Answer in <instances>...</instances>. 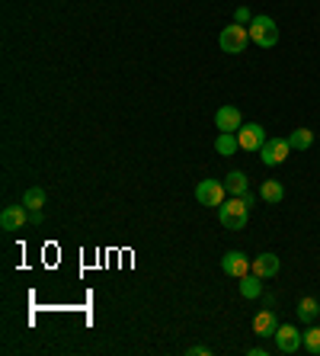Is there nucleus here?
<instances>
[{
	"label": "nucleus",
	"instance_id": "nucleus-1",
	"mask_svg": "<svg viewBox=\"0 0 320 356\" xmlns=\"http://www.w3.org/2000/svg\"><path fill=\"white\" fill-rule=\"evenodd\" d=\"M218 218H221V225L228 232H244L246 222H250V206L240 196L224 199L221 206H218Z\"/></svg>",
	"mask_w": 320,
	"mask_h": 356
},
{
	"label": "nucleus",
	"instance_id": "nucleus-2",
	"mask_svg": "<svg viewBox=\"0 0 320 356\" xmlns=\"http://www.w3.org/2000/svg\"><path fill=\"white\" fill-rule=\"evenodd\" d=\"M250 42L260 49H272L279 42V26L272 17H253L250 19Z\"/></svg>",
	"mask_w": 320,
	"mask_h": 356
},
{
	"label": "nucleus",
	"instance_id": "nucleus-3",
	"mask_svg": "<svg viewBox=\"0 0 320 356\" xmlns=\"http://www.w3.org/2000/svg\"><path fill=\"white\" fill-rule=\"evenodd\" d=\"M246 42H250V29L240 23L224 26L221 35H218V45H221V51H228V55H240V51L246 49Z\"/></svg>",
	"mask_w": 320,
	"mask_h": 356
},
{
	"label": "nucleus",
	"instance_id": "nucleus-4",
	"mask_svg": "<svg viewBox=\"0 0 320 356\" xmlns=\"http://www.w3.org/2000/svg\"><path fill=\"white\" fill-rule=\"evenodd\" d=\"M288 154H292V145H288V138H266V145L260 148V161H263L266 167L285 164Z\"/></svg>",
	"mask_w": 320,
	"mask_h": 356
},
{
	"label": "nucleus",
	"instance_id": "nucleus-5",
	"mask_svg": "<svg viewBox=\"0 0 320 356\" xmlns=\"http://www.w3.org/2000/svg\"><path fill=\"white\" fill-rule=\"evenodd\" d=\"M224 183L221 180H202L196 186V199H199V206H212V209H218L224 202Z\"/></svg>",
	"mask_w": 320,
	"mask_h": 356
},
{
	"label": "nucleus",
	"instance_id": "nucleus-6",
	"mask_svg": "<svg viewBox=\"0 0 320 356\" xmlns=\"http://www.w3.org/2000/svg\"><path fill=\"white\" fill-rule=\"evenodd\" d=\"M301 340H304V334L298 331L295 324H279V331H276V350H279V353H298V350L304 347Z\"/></svg>",
	"mask_w": 320,
	"mask_h": 356
},
{
	"label": "nucleus",
	"instance_id": "nucleus-7",
	"mask_svg": "<svg viewBox=\"0 0 320 356\" xmlns=\"http://www.w3.org/2000/svg\"><path fill=\"white\" fill-rule=\"evenodd\" d=\"M221 270L228 276H234V280H244V276L253 270V264H250V257L240 254V250H228V254L221 257Z\"/></svg>",
	"mask_w": 320,
	"mask_h": 356
},
{
	"label": "nucleus",
	"instance_id": "nucleus-8",
	"mask_svg": "<svg viewBox=\"0 0 320 356\" xmlns=\"http://www.w3.org/2000/svg\"><path fill=\"white\" fill-rule=\"evenodd\" d=\"M237 141H240V148L244 151H260L266 145V129L263 125H240V132H237Z\"/></svg>",
	"mask_w": 320,
	"mask_h": 356
},
{
	"label": "nucleus",
	"instance_id": "nucleus-9",
	"mask_svg": "<svg viewBox=\"0 0 320 356\" xmlns=\"http://www.w3.org/2000/svg\"><path fill=\"white\" fill-rule=\"evenodd\" d=\"M29 222V209L19 202V206H7L0 212V225H3V232H19L23 225Z\"/></svg>",
	"mask_w": 320,
	"mask_h": 356
},
{
	"label": "nucleus",
	"instance_id": "nucleus-10",
	"mask_svg": "<svg viewBox=\"0 0 320 356\" xmlns=\"http://www.w3.org/2000/svg\"><path fill=\"white\" fill-rule=\"evenodd\" d=\"M214 125H218L221 132H240V125H244L240 109L237 106H221L218 113H214Z\"/></svg>",
	"mask_w": 320,
	"mask_h": 356
},
{
	"label": "nucleus",
	"instance_id": "nucleus-11",
	"mask_svg": "<svg viewBox=\"0 0 320 356\" xmlns=\"http://www.w3.org/2000/svg\"><path fill=\"white\" fill-rule=\"evenodd\" d=\"M253 331H256V337H276L279 321H276V312H272V308H263V312L253 318Z\"/></svg>",
	"mask_w": 320,
	"mask_h": 356
},
{
	"label": "nucleus",
	"instance_id": "nucleus-12",
	"mask_svg": "<svg viewBox=\"0 0 320 356\" xmlns=\"http://www.w3.org/2000/svg\"><path fill=\"white\" fill-rule=\"evenodd\" d=\"M279 266H282V260L276 257V254H260V257H253V273L256 276H263V280H272V276L279 273Z\"/></svg>",
	"mask_w": 320,
	"mask_h": 356
},
{
	"label": "nucleus",
	"instance_id": "nucleus-13",
	"mask_svg": "<svg viewBox=\"0 0 320 356\" xmlns=\"http://www.w3.org/2000/svg\"><path fill=\"white\" fill-rule=\"evenodd\" d=\"M224 190H228L230 196H244V193H250V180H246L244 170H230V174L224 177Z\"/></svg>",
	"mask_w": 320,
	"mask_h": 356
},
{
	"label": "nucleus",
	"instance_id": "nucleus-14",
	"mask_svg": "<svg viewBox=\"0 0 320 356\" xmlns=\"http://www.w3.org/2000/svg\"><path fill=\"white\" fill-rule=\"evenodd\" d=\"M214 151H218V154H224V158L237 154V151H240L237 132H221V135H218V141H214Z\"/></svg>",
	"mask_w": 320,
	"mask_h": 356
},
{
	"label": "nucleus",
	"instance_id": "nucleus-15",
	"mask_svg": "<svg viewBox=\"0 0 320 356\" xmlns=\"http://www.w3.org/2000/svg\"><path fill=\"white\" fill-rule=\"evenodd\" d=\"M260 196H263L269 206H279L282 199H285V190H282L279 180H263V186H260Z\"/></svg>",
	"mask_w": 320,
	"mask_h": 356
},
{
	"label": "nucleus",
	"instance_id": "nucleus-16",
	"mask_svg": "<svg viewBox=\"0 0 320 356\" xmlns=\"http://www.w3.org/2000/svg\"><path fill=\"white\" fill-rule=\"evenodd\" d=\"M240 296H244V298H260V296H263V276H250V273H246L244 276V280H240Z\"/></svg>",
	"mask_w": 320,
	"mask_h": 356
},
{
	"label": "nucleus",
	"instance_id": "nucleus-17",
	"mask_svg": "<svg viewBox=\"0 0 320 356\" xmlns=\"http://www.w3.org/2000/svg\"><path fill=\"white\" fill-rule=\"evenodd\" d=\"M320 315V305H317V298L314 296H304L301 302H298V318H301L304 324H311L314 318Z\"/></svg>",
	"mask_w": 320,
	"mask_h": 356
},
{
	"label": "nucleus",
	"instance_id": "nucleus-18",
	"mask_svg": "<svg viewBox=\"0 0 320 356\" xmlns=\"http://www.w3.org/2000/svg\"><path fill=\"white\" fill-rule=\"evenodd\" d=\"M288 145H292V151H308L314 145V132L311 129H295L288 135Z\"/></svg>",
	"mask_w": 320,
	"mask_h": 356
},
{
	"label": "nucleus",
	"instance_id": "nucleus-19",
	"mask_svg": "<svg viewBox=\"0 0 320 356\" xmlns=\"http://www.w3.org/2000/svg\"><path fill=\"white\" fill-rule=\"evenodd\" d=\"M23 206L33 212V209H45V190L42 186H29V190L23 193Z\"/></svg>",
	"mask_w": 320,
	"mask_h": 356
},
{
	"label": "nucleus",
	"instance_id": "nucleus-20",
	"mask_svg": "<svg viewBox=\"0 0 320 356\" xmlns=\"http://www.w3.org/2000/svg\"><path fill=\"white\" fill-rule=\"evenodd\" d=\"M301 343H304V350H308L311 356H320V327H308Z\"/></svg>",
	"mask_w": 320,
	"mask_h": 356
},
{
	"label": "nucleus",
	"instance_id": "nucleus-21",
	"mask_svg": "<svg viewBox=\"0 0 320 356\" xmlns=\"http://www.w3.org/2000/svg\"><path fill=\"white\" fill-rule=\"evenodd\" d=\"M250 19H253V17H250V10H246V7H237V10H234V23L244 26V23H250Z\"/></svg>",
	"mask_w": 320,
	"mask_h": 356
},
{
	"label": "nucleus",
	"instance_id": "nucleus-22",
	"mask_svg": "<svg viewBox=\"0 0 320 356\" xmlns=\"http://www.w3.org/2000/svg\"><path fill=\"white\" fill-rule=\"evenodd\" d=\"M212 350L208 347H202V343H196V347H189V356H208Z\"/></svg>",
	"mask_w": 320,
	"mask_h": 356
},
{
	"label": "nucleus",
	"instance_id": "nucleus-23",
	"mask_svg": "<svg viewBox=\"0 0 320 356\" xmlns=\"http://www.w3.org/2000/svg\"><path fill=\"white\" fill-rule=\"evenodd\" d=\"M29 222H33V225H42V209H33V212H29Z\"/></svg>",
	"mask_w": 320,
	"mask_h": 356
}]
</instances>
